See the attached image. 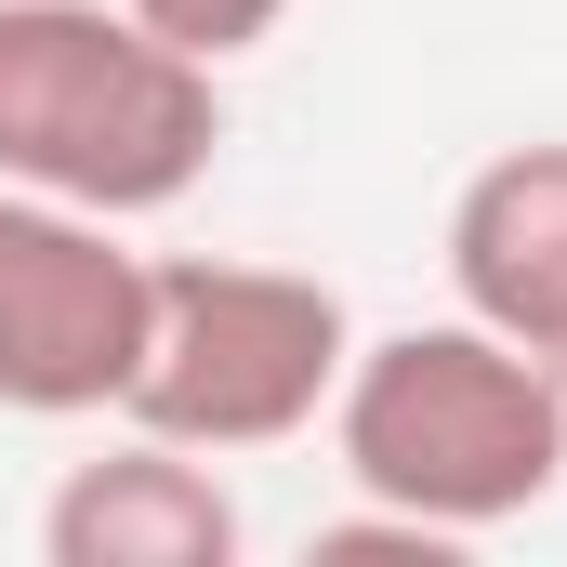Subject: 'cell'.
<instances>
[{
    "instance_id": "obj_4",
    "label": "cell",
    "mask_w": 567,
    "mask_h": 567,
    "mask_svg": "<svg viewBox=\"0 0 567 567\" xmlns=\"http://www.w3.org/2000/svg\"><path fill=\"white\" fill-rule=\"evenodd\" d=\"M145 357V251L106 212L0 185V410L80 423L120 410Z\"/></svg>"
},
{
    "instance_id": "obj_3",
    "label": "cell",
    "mask_w": 567,
    "mask_h": 567,
    "mask_svg": "<svg viewBox=\"0 0 567 567\" xmlns=\"http://www.w3.org/2000/svg\"><path fill=\"white\" fill-rule=\"evenodd\" d=\"M357 357L343 290L303 265H238V251H185L145 265V357L120 423L172 435V449H290L303 423H330Z\"/></svg>"
},
{
    "instance_id": "obj_1",
    "label": "cell",
    "mask_w": 567,
    "mask_h": 567,
    "mask_svg": "<svg viewBox=\"0 0 567 567\" xmlns=\"http://www.w3.org/2000/svg\"><path fill=\"white\" fill-rule=\"evenodd\" d=\"M330 449H343L357 502L410 515L435 542H488L567 488V396L488 317H423V330H383L343 357Z\"/></svg>"
},
{
    "instance_id": "obj_7",
    "label": "cell",
    "mask_w": 567,
    "mask_h": 567,
    "mask_svg": "<svg viewBox=\"0 0 567 567\" xmlns=\"http://www.w3.org/2000/svg\"><path fill=\"white\" fill-rule=\"evenodd\" d=\"M133 13L172 40V53H198V66H238L251 40H278V27H290V0H133Z\"/></svg>"
},
{
    "instance_id": "obj_6",
    "label": "cell",
    "mask_w": 567,
    "mask_h": 567,
    "mask_svg": "<svg viewBox=\"0 0 567 567\" xmlns=\"http://www.w3.org/2000/svg\"><path fill=\"white\" fill-rule=\"evenodd\" d=\"M238 542L251 528H238L212 449H172L145 423L40 502V555L53 567H238Z\"/></svg>"
},
{
    "instance_id": "obj_2",
    "label": "cell",
    "mask_w": 567,
    "mask_h": 567,
    "mask_svg": "<svg viewBox=\"0 0 567 567\" xmlns=\"http://www.w3.org/2000/svg\"><path fill=\"white\" fill-rule=\"evenodd\" d=\"M225 145V66L172 53L133 0H0V185L145 225Z\"/></svg>"
},
{
    "instance_id": "obj_5",
    "label": "cell",
    "mask_w": 567,
    "mask_h": 567,
    "mask_svg": "<svg viewBox=\"0 0 567 567\" xmlns=\"http://www.w3.org/2000/svg\"><path fill=\"white\" fill-rule=\"evenodd\" d=\"M449 290L502 343H528L567 396V145H502L449 198Z\"/></svg>"
}]
</instances>
